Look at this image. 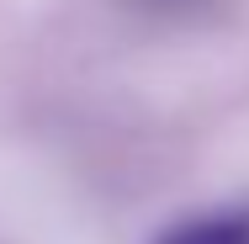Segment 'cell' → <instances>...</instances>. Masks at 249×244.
<instances>
[{
  "label": "cell",
  "instance_id": "obj_1",
  "mask_svg": "<svg viewBox=\"0 0 249 244\" xmlns=\"http://www.w3.org/2000/svg\"><path fill=\"white\" fill-rule=\"evenodd\" d=\"M149 244H249V202H217L201 212H180Z\"/></svg>",
  "mask_w": 249,
  "mask_h": 244
},
{
  "label": "cell",
  "instance_id": "obj_2",
  "mask_svg": "<svg viewBox=\"0 0 249 244\" xmlns=\"http://www.w3.org/2000/svg\"><path fill=\"white\" fill-rule=\"evenodd\" d=\"M138 5H159V11H170V5H201V0H138Z\"/></svg>",
  "mask_w": 249,
  "mask_h": 244
}]
</instances>
